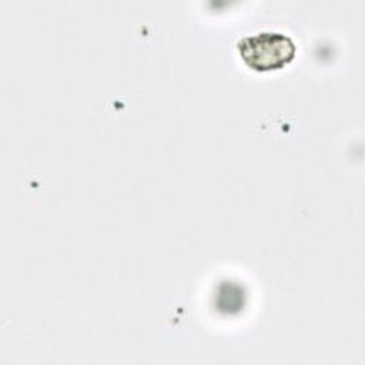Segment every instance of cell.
Masks as SVG:
<instances>
[{"label": "cell", "instance_id": "cell-1", "mask_svg": "<svg viewBox=\"0 0 365 365\" xmlns=\"http://www.w3.org/2000/svg\"><path fill=\"white\" fill-rule=\"evenodd\" d=\"M237 47L244 63L257 71L284 67L294 58L297 50L294 40L279 31H259L242 37Z\"/></svg>", "mask_w": 365, "mask_h": 365}]
</instances>
